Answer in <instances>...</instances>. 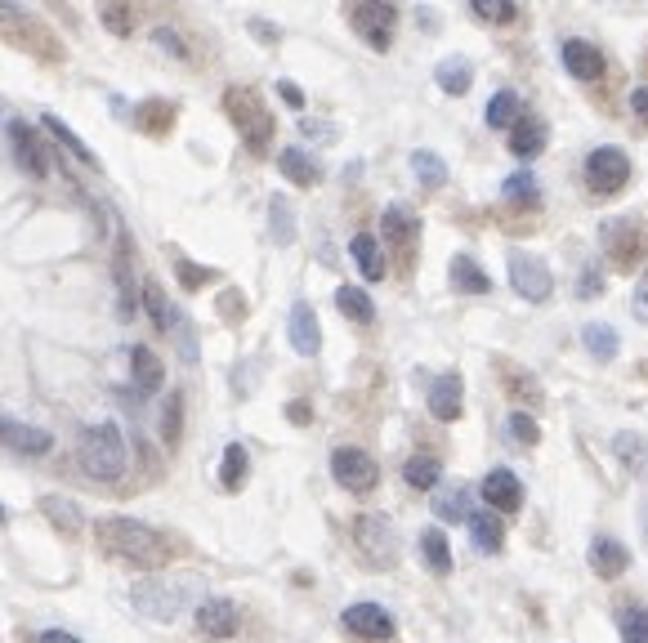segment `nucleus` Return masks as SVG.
Listing matches in <instances>:
<instances>
[{"label":"nucleus","mask_w":648,"mask_h":643,"mask_svg":"<svg viewBox=\"0 0 648 643\" xmlns=\"http://www.w3.org/2000/svg\"><path fill=\"white\" fill-rule=\"evenodd\" d=\"M251 36H260V41L264 45H278V27H273V23H264V18H251Z\"/></svg>","instance_id":"59"},{"label":"nucleus","mask_w":648,"mask_h":643,"mask_svg":"<svg viewBox=\"0 0 648 643\" xmlns=\"http://www.w3.org/2000/svg\"><path fill=\"white\" fill-rule=\"evenodd\" d=\"M300 134H304V139H313V143H327V139H336V126H331V121L300 117Z\"/></svg>","instance_id":"55"},{"label":"nucleus","mask_w":648,"mask_h":643,"mask_svg":"<svg viewBox=\"0 0 648 643\" xmlns=\"http://www.w3.org/2000/svg\"><path fill=\"white\" fill-rule=\"evenodd\" d=\"M41 643H81V639H76V635H63V630H45Z\"/></svg>","instance_id":"62"},{"label":"nucleus","mask_w":648,"mask_h":643,"mask_svg":"<svg viewBox=\"0 0 648 643\" xmlns=\"http://www.w3.org/2000/svg\"><path fill=\"white\" fill-rule=\"evenodd\" d=\"M470 541H474V550L479 554H501V545H505V523H501V514L497 510H474L470 514Z\"/></svg>","instance_id":"26"},{"label":"nucleus","mask_w":648,"mask_h":643,"mask_svg":"<svg viewBox=\"0 0 648 643\" xmlns=\"http://www.w3.org/2000/svg\"><path fill=\"white\" fill-rule=\"evenodd\" d=\"M434 514L443 518V523H470V514H474V487L452 483V487H443V492H434Z\"/></svg>","instance_id":"25"},{"label":"nucleus","mask_w":648,"mask_h":643,"mask_svg":"<svg viewBox=\"0 0 648 643\" xmlns=\"http://www.w3.org/2000/svg\"><path fill=\"white\" fill-rule=\"evenodd\" d=\"M564 67H568V76H577V81H599V76H604V54H599L590 41L573 36V41H564Z\"/></svg>","instance_id":"22"},{"label":"nucleus","mask_w":648,"mask_h":643,"mask_svg":"<svg viewBox=\"0 0 648 643\" xmlns=\"http://www.w3.org/2000/svg\"><path fill=\"white\" fill-rule=\"evenodd\" d=\"M219 313H224L228 322H242L246 318V300L237 291H224V295H219Z\"/></svg>","instance_id":"56"},{"label":"nucleus","mask_w":648,"mask_h":643,"mask_svg":"<svg viewBox=\"0 0 648 643\" xmlns=\"http://www.w3.org/2000/svg\"><path fill=\"white\" fill-rule=\"evenodd\" d=\"M0 527H5V505H0Z\"/></svg>","instance_id":"63"},{"label":"nucleus","mask_w":648,"mask_h":643,"mask_svg":"<svg viewBox=\"0 0 648 643\" xmlns=\"http://www.w3.org/2000/svg\"><path fill=\"white\" fill-rule=\"evenodd\" d=\"M287 420H291V425H309L313 407H309V402H287Z\"/></svg>","instance_id":"60"},{"label":"nucleus","mask_w":648,"mask_h":643,"mask_svg":"<svg viewBox=\"0 0 648 643\" xmlns=\"http://www.w3.org/2000/svg\"><path fill=\"white\" fill-rule=\"evenodd\" d=\"M269 233L278 246L295 242V215H291V201L287 197H269Z\"/></svg>","instance_id":"42"},{"label":"nucleus","mask_w":648,"mask_h":643,"mask_svg":"<svg viewBox=\"0 0 648 643\" xmlns=\"http://www.w3.org/2000/svg\"><path fill=\"white\" fill-rule=\"evenodd\" d=\"M354 541L371 559V568H394L398 563V527L385 514H358L354 518Z\"/></svg>","instance_id":"7"},{"label":"nucleus","mask_w":648,"mask_h":643,"mask_svg":"<svg viewBox=\"0 0 648 643\" xmlns=\"http://www.w3.org/2000/svg\"><path fill=\"white\" fill-rule=\"evenodd\" d=\"M380 233H385V242L407 259L416 246V237H421V219H416L407 206H389L385 215H380Z\"/></svg>","instance_id":"17"},{"label":"nucleus","mask_w":648,"mask_h":643,"mask_svg":"<svg viewBox=\"0 0 648 643\" xmlns=\"http://www.w3.org/2000/svg\"><path fill=\"white\" fill-rule=\"evenodd\" d=\"M519 121V94L514 90H497L488 99V126L492 130H510Z\"/></svg>","instance_id":"45"},{"label":"nucleus","mask_w":648,"mask_h":643,"mask_svg":"<svg viewBox=\"0 0 648 643\" xmlns=\"http://www.w3.org/2000/svg\"><path fill=\"white\" fill-rule=\"evenodd\" d=\"M152 41H157V50L175 54V59H193V50H188V45H184V36H179V32H170V27H157V32H152Z\"/></svg>","instance_id":"53"},{"label":"nucleus","mask_w":648,"mask_h":643,"mask_svg":"<svg viewBox=\"0 0 648 643\" xmlns=\"http://www.w3.org/2000/svg\"><path fill=\"white\" fill-rule=\"evenodd\" d=\"M599 242H604L608 264L626 273V268H635L648 255V228L640 219H608V224L599 228Z\"/></svg>","instance_id":"6"},{"label":"nucleus","mask_w":648,"mask_h":643,"mask_svg":"<svg viewBox=\"0 0 648 643\" xmlns=\"http://www.w3.org/2000/svg\"><path fill=\"white\" fill-rule=\"evenodd\" d=\"M345 23L354 27L376 54H385L389 45H394L398 5L394 0H345Z\"/></svg>","instance_id":"5"},{"label":"nucleus","mask_w":648,"mask_h":643,"mask_svg":"<svg viewBox=\"0 0 648 643\" xmlns=\"http://www.w3.org/2000/svg\"><path fill=\"white\" fill-rule=\"evenodd\" d=\"M581 344H586V353L595 362H613L617 349H622V340H617V331L608 322H586L581 326Z\"/></svg>","instance_id":"31"},{"label":"nucleus","mask_w":648,"mask_h":643,"mask_svg":"<svg viewBox=\"0 0 648 643\" xmlns=\"http://www.w3.org/2000/svg\"><path fill=\"white\" fill-rule=\"evenodd\" d=\"M631 112L648 126V85H640V90H631Z\"/></svg>","instance_id":"61"},{"label":"nucleus","mask_w":648,"mask_h":643,"mask_svg":"<svg viewBox=\"0 0 648 643\" xmlns=\"http://www.w3.org/2000/svg\"><path fill=\"white\" fill-rule=\"evenodd\" d=\"M447 277H452V291H461V295H488L492 291V277L483 273V264L474 255H452Z\"/></svg>","instance_id":"24"},{"label":"nucleus","mask_w":648,"mask_h":643,"mask_svg":"<svg viewBox=\"0 0 648 643\" xmlns=\"http://www.w3.org/2000/svg\"><path fill=\"white\" fill-rule=\"evenodd\" d=\"M175 273H179V286L184 291H202L206 282H215V268H202V264H193V259H175Z\"/></svg>","instance_id":"48"},{"label":"nucleus","mask_w":648,"mask_h":643,"mask_svg":"<svg viewBox=\"0 0 648 643\" xmlns=\"http://www.w3.org/2000/svg\"><path fill=\"white\" fill-rule=\"evenodd\" d=\"M144 309H148L152 326H157V331H166V335H170V326H175V313H179V309H170V304H166V291H161V286L152 282V277L144 282Z\"/></svg>","instance_id":"43"},{"label":"nucleus","mask_w":648,"mask_h":643,"mask_svg":"<svg viewBox=\"0 0 648 643\" xmlns=\"http://www.w3.org/2000/svg\"><path fill=\"white\" fill-rule=\"evenodd\" d=\"M99 23L112 36H130L135 32V5L130 0H99Z\"/></svg>","instance_id":"40"},{"label":"nucleus","mask_w":648,"mask_h":643,"mask_svg":"<svg viewBox=\"0 0 648 643\" xmlns=\"http://www.w3.org/2000/svg\"><path fill=\"white\" fill-rule=\"evenodd\" d=\"M403 478H407V487H416V492H434L438 478H443V465H438V456H407Z\"/></svg>","instance_id":"37"},{"label":"nucleus","mask_w":648,"mask_h":643,"mask_svg":"<svg viewBox=\"0 0 648 643\" xmlns=\"http://www.w3.org/2000/svg\"><path fill=\"white\" fill-rule=\"evenodd\" d=\"M434 81H438V90H443V94L461 99V94H470V85H474V67H470V59L452 54V59H443L434 67Z\"/></svg>","instance_id":"30"},{"label":"nucleus","mask_w":648,"mask_h":643,"mask_svg":"<svg viewBox=\"0 0 648 643\" xmlns=\"http://www.w3.org/2000/svg\"><path fill=\"white\" fill-rule=\"evenodd\" d=\"M470 9H474V18H479V23H492V27L514 23V14H519V5H514V0H470Z\"/></svg>","instance_id":"46"},{"label":"nucleus","mask_w":648,"mask_h":643,"mask_svg":"<svg viewBox=\"0 0 648 643\" xmlns=\"http://www.w3.org/2000/svg\"><path fill=\"white\" fill-rule=\"evenodd\" d=\"M9 139H14V161L27 170L32 179H50V152H45L41 134L27 121H9Z\"/></svg>","instance_id":"12"},{"label":"nucleus","mask_w":648,"mask_h":643,"mask_svg":"<svg viewBox=\"0 0 648 643\" xmlns=\"http://www.w3.org/2000/svg\"><path fill=\"white\" fill-rule=\"evenodd\" d=\"M278 170L291 179V184H300V188L322 184V166H318V161H313L304 148H282V152H278Z\"/></svg>","instance_id":"29"},{"label":"nucleus","mask_w":648,"mask_h":643,"mask_svg":"<svg viewBox=\"0 0 648 643\" xmlns=\"http://www.w3.org/2000/svg\"><path fill=\"white\" fill-rule=\"evenodd\" d=\"M622 643H648V608L622 612Z\"/></svg>","instance_id":"50"},{"label":"nucleus","mask_w":648,"mask_h":643,"mask_svg":"<svg viewBox=\"0 0 648 643\" xmlns=\"http://www.w3.org/2000/svg\"><path fill=\"white\" fill-rule=\"evenodd\" d=\"M130 376H135L139 393H157L166 385V367H161V358L148 349V344H135V349H130Z\"/></svg>","instance_id":"27"},{"label":"nucleus","mask_w":648,"mask_h":643,"mask_svg":"<svg viewBox=\"0 0 648 643\" xmlns=\"http://www.w3.org/2000/svg\"><path fill=\"white\" fill-rule=\"evenodd\" d=\"M617 456L626 460V469H640V460H644V438L640 434H617Z\"/></svg>","instance_id":"52"},{"label":"nucleus","mask_w":648,"mask_h":643,"mask_svg":"<svg viewBox=\"0 0 648 643\" xmlns=\"http://www.w3.org/2000/svg\"><path fill=\"white\" fill-rule=\"evenodd\" d=\"M501 380H505V393H510V398H523V402H532V407H537L541 402V389H537V380L528 376V371L523 367H510V362H501Z\"/></svg>","instance_id":"44"},{"label":"nucleus","mask_w":648,"mask_h":643,"mask_svg":"<svg viewBox=\"0 0 648 643\" xmlns=\"http://www.w3.org/2000/svg\"><path fill=\"white\" fill-rule=\"evenodd\" d=\"M349 255H354L358 273L367 277V282H380V277H385V255H380V242L371 233H358L354 242H349Z\"/></svg>","instance_id":"32"},{"label":"nucleus","mask_w":648,"mask_h":643,"mask_svg":"<svg viewBox=\"0 0 648 643\" xmlns=\"http://www.w3.org/2000/svg\"><path fill=\"white\" fill-rule=\"evenodd\" d=\"M510 438L523 447H537L541 443V425L528 416V411H510Z\"/></svg>","instance_id":"49"},{"label":"nucleus","mask_w":648,"mask_h":643,"mask_svg":"<svg viewBox=\"0 0 648 643\" xmlns=\"http://www.w3.org/2000/svg\"><path fill=\"white\" fill-rule=\"evenodd\" d=\"M461 411H465V380L456 371H447L430 385V416L452 425V420H461Z\"/></svg>","instance_id":"16"},{"label":"nucleus","mask_w":648,"mask_h":643,"mask_svg":"<svg viewBox=\"0 0 648 643\" xmlns=\"http://www.w3.org/2000/svg\"><path fill=\"white\" fill-rule=\"evenodd\" d=\"M546 139H550V130H546V121H541V117H519L510 126V152H514V157H523V161L541 157Z\"/></svg>","instance_id":"23"},{"label":"nucleus","mask_w":648,"mask_h":643,"mask_svg":"<svg viewBox=\"0 0 648 643\" xmlns=\"http://www.w3.org/2000/svg\"><path fill=\"white\" fill-rule=\"evenodd\" d=\"M336 309L345 313L349 322H358V326L376 322V304H371V295L362 291V286H340V291H336Z\"/></svg>","instance_id":"34"},{"label":"nucleus","mask_w":648,"mask_h":643,"mask_svg":"<svg viewBox=\"0 0 648 643\" xmlns=\"http://www.w3.org/2000/svg\"><path fill=\"white\" fill-rule=\"evenodd\" d=\"M505 268H510L514 295H523L528 304H546L550 300V291H555V277H550L546 259H537L532 251H510Z\"/></svg>","instance_id":"9"},{"label":"nucleus","mask_w":648,"mask_h":643,"mask_svg":"<svg viewBox=\"0 0 648 643\" xmlns=\"http://www.w3.org/2000/svg\"><path fill=\"white\" fill-rule=\"evenodd\" d=\"M94 541H99V550L108 554V559L117 563H130V568H166L170 554H175V545L166 541V536L157 532V527L139 523V518H99L94 523Z\"/></svg>","instance_id":"1"},{"label":"nucleus","mask_w":648,"mask_h":643,"mask_svg":"<svg viewBox=\"0 0 648 643\" xmlns=\"http://www.w3.org/2000/svg\"><path fill=\"white\" fill-rule=\"evenodd\" d=\"M412 170H416V179H421L425 188H443L447 184V161L438 157V152H430V148L412 152Z\"/></svg>","instance_id":"41"},{"label":"nucleus","mask_w":648,"mask_h":643,"mask_svg":"<svg viewBox=\"0 0 648 643\" xmlns=\"http://www.w3.org/2000/svg\"><path fill=\"white\" fill-rule=\"evenodd\" d=\"M626 179H631V157H626L622 148H595L586 157V184L595 188L599 197L622 193Z\"/></svg>","instance_id":"10"},{"label":"nucleus","mask_w":648,"mask_h":643,"mask_svg":"<svg viewBox=\"0 0 648 643\" xmlns=\"http://www.w3.org/2000/svg\"><path fill=\"white\" fill-rule=\"evenodd\" d=\"M197 630H202L206 639L237 635V603L233 599H202V608H197Z\"/></svg>","instance_id":"21"},{"label":"nucleus","mask_w":648,"mask_h":643,"mask_svg":"<svg viewBox=\"0 0 648 643\" xmlns=\"http://www.w3.org/2000/svg\"><path fill=\"white\" fill-rule=\"evenodd\" d=\"M479 496L492 505L497 514H519L523 510V483L514 478V469H492L488 478H483Z\"/></svg>","instance_id":"15"},{"label":"nucleus","mask_w":648,"mask_h":643,"mask_svg":"<svg viewBox=\"0 0 648 643\" xmlns=\"http://www.w3.org/2000/svg\"><path fill=\"white\" fill-rule=\"evenodd\" d=\"M135 126L152 134V139H166L170 130H175V103L170 99H144L135 108Z\"/></svg>","instance_id":"28"},{"label":"nucleus","mask_w":648,"mask_h":643,"mask_svg":"<svg viewBox=\"0 0 648 643\" xmlns=\"http://www.w3.org/2000/svg\"><path fill=\"white\" fill-rule=\"evenodd\" d=\"M0 443L18 456H45L54 447V434L36 425H18V420H0Z\"/></svg>","instance_id":"20"},{"label":"nucleus","mask_w":648,"mask_h":643,"mask_svg":"<svg viewBox=\"0 0 648 643\" xmlns=\"http://www.w3.org/2000/svg\"><path fill=\"white\" fill-rule=\"evenodd\" d=\"M130 603H135V612L139 617H148V621H175L179 612H184V599H179V590L175 585H166V581H157V577H148V581H139L135 590H130Z\"/></svg>","instance_id":"11"},{"label":"nucleus","mask_w":648,"mask_h":643,"mask_svg":"<svg viewBox=\"0 0 648 643\" xmlns=\"http://www.w3.org/2000/svg\"><path fill=\"white\" fill-rule=\"evenodd\" d=\"M112 273H117V309L121 318H135V268H130V233L121 228L117 233V255H112Z\"/></svg>","instance_id":"19"},{"label":"nucleus","mask_w":648,"mask_h":643,"mask_svg":"<svg viewBox=\"0 0 648 643\" xmlns=\"http://www.w3.org/2000/svg\"><path fill=\"white\" fill-rule=\"evenodd\" d=\"M0 41H9L14 50L32 54V59H41V63L68 59V50H63V41L54 36V27L45 23L32 5H23V0H0Z\"/></svg>","instance_id":"2"},{"label":"nucleus","mask_w":648,"mask_h":643,"mask_svg":"<svg viewBox=\"0 0 648 643\" xmlns=\"http://www.w3.org/2000/svg\"><path fill=\"white\" fill-rule=\"evenodd\" d=\"M501 197L510 201V206H519V210H537L541 206V188H537V179H532L528 170H514V175L505 179Z\"/></svg>","instance_id":"36"},{"label":"nucleus","mask_w":648,"mask_h":643,"mask_svg":"<svg viewBox=\"0 0 648 643\" xmlns=\"http://www.w3.org/2000/svg\"><path fill=\"white\" fill-rule=\"evenodd\" d=\"M345 630L358 639H394V617H389L380 603H354V608H345Z\"/></svg>","instance_id":"14"},{"label":"nucleus","mask_w":648,"mask_h":643,"mask_svg":"<svg viewBox=\"0 0 648 643\" xmlns=\"http://www.w3.org/2000/svg\"><path fill=\"white\" fill-rule=\"evenodd\" d=\"M577 295H581V300H599V295H604V273H599L595 264L581 268V277H577Z\"/></svg>","instance_id":"54"},{"label":"nucleus","mask_w":648,"mask_h":643,"mask_svg":"<svg viewBox=\"0 0 648 643\" xmlns=\"http://www.w3.org/2000/svg\"><path fill=\"white\" fill-rule=\"evenodd\" d=\"M331 478H336L345 492L367 496V492H376V483H380V465H376V456H367L362 447H336L331 451Z\"/></svg>","instance_id":"8"},{"label":"nucleus","mask_w":648,"mask_h":643,"mask_svg":"<svg viewBox=\"0 0 648 643\" xmlns=\"http://www.w3.org/2000/svg\"><path fill=\"white\" fill-rule=\"evenodd\" d=\"M224 112L228 121L237 126L242 143L251 152H264L273 143V112L264 108V99L251 90V85H228L224 90Z\"/></svg>","instance_id":"4"},{"label":"nucleus","mask_w":648,"mask_h":643,"mask_svg":"<svg viewBox=\"0 0 648 643\" xmlns=\"http://www.w3.org/2000/svg\"><path fill=\"white\" fill-rule=\"evenodd\" d=\"M421 554H425V568H430L434 577H447V572H452V545H447L443 527H430V532L421 536Z\"/></svg>","instance_id":"35"},{"label":"nucleus","mask_w":648,"mask_h":643,"mask_svg":"<svg viewBox=\"0 0 648 643\" xmlns=\"http://www.w3.org/2000/svg\"><path fill=\"white\" fill-rule=\"evenodd\" d=\"M631 309H635V318H640V322L648 326V268H644L640 286H635V300H631Z\"/></svg>","instance_id":"57"},{"label":"nucleus","mask_w":648,"mask_h":643,"mask_svg":"<svg viewBox=\"0 0 648 643\" xmlns=\"http://www.w3.org/2000/svg\"><path fill=\"white\" fill-rule=\"evenodd\" d=\"M626 568H631V550L622 541H613V536H595L590 541V572L599 581H617Z\"/></svg>","instance_id":"18"},{"label":"nucleus","mask_w":648,"mask_h":643,"mask_svg":"<svg viewBox=\"0 0 648 643\" xmlns=\"http://www.w3.org/2000/svg\"><path fill=\"white\" fill-rule=\"evenodd\" d=\"M246 474H251V451L242 443H228L224 460H219V483H224V492H242Z\"/></svg>","instance_id":"33"},{"label":"nucleus","mask_w":648,"mask_h":643,"mask_svg":"<svg viewBox=\"0 0 648 643\" xmlns=\"http://www.w3.org/2000/svg\"><path fill=\"white\" fill-rule=\"evenodd\" d=\"M161 434H166L170 447L179 443V434H184V393H170L166 411H161Z\"/></svg>","instance_id":"47"},{"label":"nucleus","mask_w":648,"mask_h":643,"mask_svg":"<svg viewBox=\"0 0 648 643\" xmlns=\"http://www.w3.org/2000/svg\"><path fill=\"white\" fill-rule=\"evenodd\" d=\"M170 335L179 340V358H184V362H197V331L188 326V318H179V313H175V326H170Z\"/></svg>","instance_id":"51"},{"label":"nucleus","mask_w":648,"mask_h":643,"mask_svg":"<svg viewBox=\"0 0 648 643\" xmlns=\"http://www.w3.org/2000/svg\"><path fill=\"white\" fill-rule=\"evenodd\" d=\"M41 514L50 518V523L59 527L63 536H76V532L85 527V523H81V510H76L72 501H63V496H41Z\"/></svg>","instance_id":"38"},{"label":"nucleus","mask_w":648,"mask_h":643,"mask_svg":"<svg viewBox=\"0 0 648 643\" xmlns=\"http://www.w3.org/2000/svg\"><path fill=\"white\" fill-rule=\"evenodd\" d=\"M41 126H45V130H50V134H54V139H59V143H63V148H68V152H72V157H76V161H85V166H94V170H99V157H94V152H90V148H85V143H81V134H76L72 126H63V121H59V117H54V112H45V117H41Z\"/></svg>","instance_id":"39"},{"label":"nucleus","mask_w":648,"mask_h":643,"mask_svg":"<svg viewBox=\"0 0 648 643\" xmlns=\"http://www.w3.org/2000/svg\"><path fill=\"white\" fill-rule=\"evenodd\" d=\"M278 94H282V103H287V108H295V112H304V90H300V85L282 81V85H278Z\"/></svg>","instance_id":"58"},{"label":"nucleus","mask_w":648,"mask_h":643,"mask_svg":"<svg viewBox=\"0 0 648 643\" xmlns=\"http://www.w3.org/2000/svg\"><path fill=\"white\" fill-rule=\"evenodd\" d=\"M76 460H81L85 478H94V483H121L130 469V451L121 443V429L112 420H99V425L85 429Z\"/></svg>","instance_id":"3"},{"label":"nucleus","mask_w":648,"mask_h":643,"mask_svg":"<svg viewBox=\"0 0 648 643\" xmlns=\"http://www.w3.org/2000/svg\"><path fill=\"white\" fill-rule=\"evenodd\" d=\"M287 335H291V349L300 353V358H318V349H322V326H318V313H313L309 300H295L291 304Z\"/></svg>","instance_id":"13"}]
</instances>
